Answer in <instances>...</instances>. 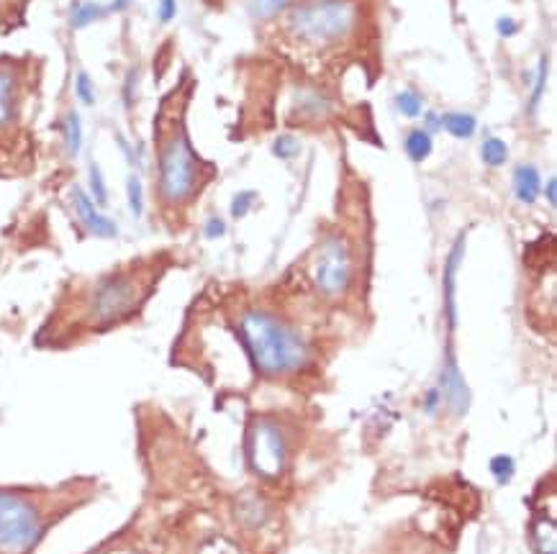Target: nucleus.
Returning <instances> with one entry per match:
<instances>
[{
	"label": "nucleus",
	"instance_id": "obj_1",
	"mask_svg": "<svg viewBox=\"0 0 557 554\" xmlns=\"http://www.w3.org/2000/svg\"><path fill=\"white\" fill-rule=\"evenodd\" d=\"M239 336L262 378L285 380L311 365L309 342L265 308H247L239 316Z\"/></svg>",
	"mask_w": 557,
	"mask_h": 554
},
{
	"label": "nucleus",
	"instance_id": "obj_2",
	"mask_svg": "<svg viewBox=\"0 0 557 554\" xmlns=\"http://www.w3.org/2000/svg\"><path fill=\"white\" fill-rule=\"evenodd\" d=\"M352 0H306L288 13V34L306 47L324 49L344 42L357 26Z\"/></svg>",
	"mask_w": 557,
	"mask_h": 554
},
{
	"label": "nucleus",
	"instance_id": "obj_3",
	"mask_svg": "<svg viewBox=\"0 0 557 554\" xmlns=\"http://www.w3.org/2000/svg\"><path fill=\"white\" fill-rule=\"evenodd\" d=\"M49 526V508L29 490H0V554H29Z\"/></svg>",
	"mask_w": 557,
	"mask_h": 554
},
{
	"label": "nucleus",
	"instance_id": "obj_4",
	"mask_svg": "<svg viewBox=\"0 0 557 554\" xmlns=\"http://www.w3.org/2000/svg\"><path fill=\"white\" fill-rule=\"evenodd\" d=\"M203 183L201 160L183 129H175L160 147V195L167 206H183Z\"/></svg>",
	"mask_w": 557,
	"mask_h": 554
},
{
	"label": "nucleus",
	"instance_id": "obj_5",
	"mask_svg": "<svg viewBox=\"0 0 557 554\" xmlns=\"http://www.w3.org/2000/svg\"><path fill=\"white\" fill-rule=\"evenodd\" d=\"M355 280V257L347 239L332 234L311 254V283L321 298H344Z\"/></svg>",
	"mask_w": 557,
	"mask_h": 554
},
{
	"label": "nucleus",
	"instance_id": "obj_6",
	"mask_svg": "<svg viewBox=\"0 0 557 554\" xmlns=\"http://www.w3.org/2000/svg\"><path fill=\"white\" fill-rule=\"evenodd\" d=\"M144 295H147V283L137 272H119L106 277L90 298V321L95 326L119 324L142 306Z\"/></svg>",
	"mask_w": 557,
	"mask_h": 554
},
{
	"label": "nucleus",
	"instance_id": "obj_7",
	"mask_svg": "<svg viewBox=\"0 0 557 554\" xmlns=\"http://www.w3.org/2000/svg\"><path fill=\"white\" fill-rule=\"evenodd\" d=\"M291 460V442L283 426L273 419H255L247 431L249 470L262 480H280Z\"/></svg>",
	"mask_w": 557,
	"mask_h": 554
},
{
	"label": "nucleus",
	"instance_id": "obj_8",
	"mask_svg": "<svg viewBox=\"0 0 557 554\" xmlns=\"http://www.w3.org/2000/svg\"><path fill=\"white\" fill-rule=\"evenodd\" d=\"M72 206H75V211H78V216H80V221L85 224V229H88L93 236H101V239H113V236L119 234L116 224H113L108 216H103V213L98 211V206L90 201V195L85 193L83 188H72Z\"/></svg>",
	"mask_w": 557,
	"mask_h": 554
},
{
	"label": "nucleus",
	"instance_id": "obj_9",
	"mask_svg": "<svg viewBox=\"0 0 557 554\" xmlns=\"http://www.w3.org/2000/svg\"><path fill=\"white\" fill-rule=\"evenodd\" d=\"M463 254H465V236H460L452 247L450 257H447L445 265V316L450 331H455L457 326V270L463 265Z\"/></svg>",
	"mask_w": 557,
	"mask_h": 554
},
{
	"label": "nucleus",
	"instance_id": "obj_10",
	"mask_svg": "<svg viewBox=\"0 0 557 554\" xmlns=\"http://www.w3.org/2000/svg\"><path fill=\"white\" fill-rule=\"evenodd\" d=\"M540 190H542V177L537 172V167L532 165H519L514 170V193L516 198L527 206H532L537 198H540Z\"/></svg>",
	"mask_w": 557,
	"mask_h": 554
},
{
	"label": "nucleus",
	"instance_id": "obj_11",
	"mask_svg": "<svg viewBox=\"0 0 557 554\" xmlns=\"http://www.w3.org/2000/svg\"><path fill=\"white\" fill-rule=\"evenodd\" d=\"M442 126H445L447 134L455 136V139H470V136L475 134V129H478V121H475V116H470V113L455 111L442 118Z\"/></svg>",
	"mask_w": 557,
	"mask_h": 554
},
{
	"label": "nucleus",
	"instance_id": "obj_12",
	"mask_svg": "<svg viewBox=\"0 0 557 554\" xmlns=\"http://www.w3.org/2000/svg\"><path fill=\"white\" fill-rule=\"evenodd\" d=\"M13 75L0 65V129H6L13 118Z\"/></svg>",
	"mask_w": 557,
	"mask_h": 554
},
{
	"label": "nucleus",
	"instance_id": "obj_13",
	"mask_svg": "<svg viewBox=\"0 0 557 554\" xmlns=\"http://www.w3.org/2000/svg\"><path fill=\"white\" fill-rule=\"evenodd\" d=\"M434 142L432 134L424 129H414L409 136H406V154H409L414 162H424L432 154Z\"/></svg>",
	"mask_w": 557,
	"mask_h": 554
},
{
	"label": "nucleus",
	"instance_id": "obj_14",
	"mask_svg": "<svg viewBox=\"0 0 557 554\" xmlns=\"http://www.w3.org/2000/svg\"><path fill=\"white\" fill-rule=\"evenodd\" d=\"M480 157H483V162H486L488 167H501L506 160H509V147H506L504 139H496V136H491V139L483 142Z\"/></svg>",
	"mask_w": 557,
	"mask_h": 554
},
{
	"label": "nucleus",
	"instance_id": "obj_15",
	"mask_svg": "<svg viewBox=\"0 0 557 554\" xmlns=\"http://www.w3.org/2000/svg\"><path fill=\"white\" fill-rule=\"evenodd\" d=\"M244 3H247V11L252 13V16L267 21V18L283 13L291 0H244Z\"/></svg>",
	"mask_w": 557,
	"mask_h": 554
},
{
	"label": "nucleus",
	"instance_id": "obj_16",
	"mask_svg": "<svg viewBox=\"0 0 557 554\" xmlns=\"http://www.w3.org/2000/svg\"><path fill=\"white\" fill-rule=\"evenodd\" d=\"M298 108H301V113H306V116L319 118L329 111V101H326L324 95L311 93L309 90V93H301V98H298Z\"/></svg>",
	"mask_w": 557,
	"mask_h": 554
},
{
	"label": "nucleus",
	"instance_id": "obj_17",
	"mask_svg": "<svg viewBox=\"0 0 557 554\" xmlns=\"http://www.w3.org/2000/svg\"><path fill=\"white\" fill-rule=\"evenodd\" d=\"M65 142H67V152L75 157L80 152V144H83V126H80V116L78 113H70L65 121Z\"/></svg>",
	"mask_w": 557,
	"mask_h": 554
},
{
	"label": "nucleus",
	"instance_id": "obj_18",
	"mask_svg": "<svg viewBox=\"0 0 557 554\" xmlns=\"http://www.w3.org/2000/svg\"><path fill=\"white\" fill-rule=\"evenodd\" d=\"M126 198H129V208L134 216H142L144 213V190H142V180L137 175H129L126 180Z\"/></svg>",
	"mask_w": 557,
	"mask_h": 554
},
{
	"label": "nucleus",
	"instance_id": "obj_19",
	"mask_svg": "<svg viewBox=\"0 0 557 554\" xmlns=\"http://www.w3.org/2000/svg\"><path fill=\"white\" fill-rule=\"evenodd\" d=\"M106 13H108V8L95 6V3H85V6H80L78 11L72 13V26H75V29H83V26L93 24V21L103 18Z\"/></svg>",
	"mask_w": 557,
	"mask_h": 554
},
{
	"label": "nucleus",
	"instance_id": "obj_20",
	"mask_svg": "<svg viewBox=\"0 0 557 554\" xmlns=\"http://www.w3.org/2000/svg\"><path fill=\"white\" fill-rule=\"evenodd\" d=\"M273 152L278 160H293L301 152V142H298L296 136H278L273 144Z\"/></svg>",
	"mask_w": 557,
	"mask_h": 554
},
{
	"label": "nucleus",
	"instance_id": "obj_21",
	"mask_svg": "<svg viewBox=\"0 0 557 554\" xmlns=\"http://www.w3.org/2000/svg\"><path fill=\"white\" fill-rule=\"evenodd\" d=\"M90 188H93V203H98V206H106L108 203V190H106V183H103V175H101V167L90 165Z\"/></svg>",
	"mask_w": 557,
	"mask_h": 554
},
{
	"label": "nucleus",
	"instance_id": "obj_22",
	"mask_svg": "<svg viewBox=\"0 0 557 554\" xmlns=\"http://www.w3.org/2000/svg\"><path fill=\"white\" fill-rule=\"evenodd\" d=\"M491 472L496 475L498 483H509L511 475H514V460H511L509 454H498L491 460Z\"/></svg>",
	"mask_w": 557,
	"mask_h": 554
},
{
	"label": "nucleus",
	"instance_id": "obj_23",
	"mask_svg": "<svg viewBox=\"0 0 557 554\" xmlns=\"http://www.w3.org/2000/svg\"><path fill=\"white\" fill-rule=\"evenodd\" d=\"M545 85H547V57L542 54L540 67H537V80H534L532 103H529V108H532V111H537V106L542 103V93H545Z\"/></svg>",
	"mask_w": 557,
	"mask_h": 554
},
{
	"label": "nucleus",
	"instance_id": "obj_24",
	"mask_svg": "<svg viewBox=\"0 0 557 554\" xmlns=\"http://www.w3.org/2000/svg\"><path fill=\"white\" fill-rule=\"evenodd\" d=\"M398 108H401V113L406 118H416L421 116V108H424V103H421V98L416 93H401L398 95Z\"/></svg>",
	"mask_w": 557,
	"mask_h": 554
},
{
	"label": "nucleus",
	"instance_id": "obj_25",
	"mask_svg": "<svg viewBox=\"0 0 557 554\" xmlns=\"http://www.w3.org/2000/svg\"><path fill=\"white\" fill-rule=\"evenodd\" d=\"M75 93H78V98L85 103V106H93L95 103L93 83H90V77L85 75V72H80L78 80H75Z\"/></svg>",
	"mask_w": 557,
	"mask_h": 554
},
{
	"label": "nucleus",
	"instance_id": "obj_26",
	"mask_svg": "<svg viewBox=\"0 0 557 554\" xmlns=\"http://www.w3.org/2000/svg\"><path fill=\"white\" fill-rule=\"evenodd\" d=\"M252 203H255V193H252V190H244V193H239L232 203L234 219H244V216L249 213V208H252Z\"/></svg>",
	"mask_w": 557,
	"mask_h": 554
},
{
	"label": "nucleus",
	"instance_id": "obj_27",
	"mask_svg": "<svg viewBox=\"0 0 557 554\" xmlns=\"http://www.w3.org/2000/svg\"><path fill=\"white\" fill-rule=\"evenodd\" d=\"M175 11H178V3H175V0H160V21H162V24L172 21V18H175Z\"/></svg>",
	"mask_w": 557,
	"mask_h": 554
},
{
	"label": "nucleus",
	"instance_id": "obj_28",
	"mask_svg": "<svg viewBox=\"0 0 557 554\" xmlns=\"http://www.w3.org/2000/svg\"><path fill=\"white\" fill-rule=\"evenodd\" d=\"M496 26H498V34H501V36H514L516 31H519V24H516L514 18H509V16L501 18Z\"/></svg>",
	"mask_w": 557,
	"mask_h": 554
},
{
	"label": "nucleus",
	"instance_id": "obj_29",
	"mask_svg": "<svg viewBox=\"0 0 557 554\" xmlns=\"http://www.w3.org/2000/svg\"><path fill=\"white\" fill-rule=\"evenodd\" d=\"M224 231H226V226H224V221H221V219H211L206 224V236H208V239L224 236Z\"/></svg>",
	"mask_w": 557,
	"mask_h": 554
},
{
	"label": "nucleus",
	"instance_id": "obj_30",
	"mask_svg": "<svg viewBox=\"0 0 557 554\" xmlns=\"http://www.w3.org/2000/svg\"><path fill=\"white\" fill-rule=\"evenodd\" d=\"M547 203H550V206H557V183H555V177H550V180H547Z\"/></svg>",
	"mask_w": 557,
	"mask_h": 554
},
{
	"label": "nucleus",
	"instance_id": "obj_31",
	"mask_svg": "<svg viewBox=\"0 0 557 554\" xmlns=\"http://www.w3.org/2000/svg\"><path fill=\"white\" fill-rule=\"evenodd\" d=\"M119 554H137V552H119Z\"/></svg>",
	"mask_w": 557,
	"mask_h": 554
}]
</instances>
